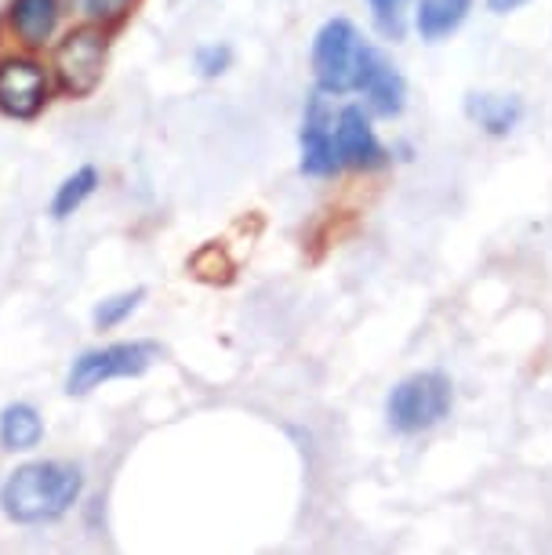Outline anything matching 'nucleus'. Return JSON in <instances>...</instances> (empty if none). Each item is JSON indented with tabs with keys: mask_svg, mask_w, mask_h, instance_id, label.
<instances>
[{
	"mask_svg": "<svg viewBox=\"0 0 552 555\" xmlns=\"http://www.w3.org/2000/svg\"><path fill=\"white\" fill-rule=\"evenodd\" d=\"M134 4H139V0H80V15L95 26L117 29L131 18Z\"/></svg>",
	"mask_w": 552,
	"mask_h": 555,
	"instance_id": "16",
	"label": "nucleus"
},
{
	"mask_svg": "<svg viewBox=\"0 0 552 555\" xmlns=\"http://www.w3.org/2000/svg\"><path fill=\"white\" fill-rule=\"evenodd\" d=\"M55 102V77L37 51H0V117L34 124Z\"/></svg>",
	"mask_w": 552,
	"mask_h": 555,
	"instance_id": "5",
	"label": "nucleus"
},
{
	"mask_svg": "<svg viewBox=\"0 0 552 555\" xmlns=\"http://www.w3.org/2000/svg\"><path fill=\"white\" fill-rule=\"evenodd\" d=\"M85 498V468L62 457H34L15 465L0 483V512L18 527H44Z\"/></svg>",
	"mask_w": 552,
	"mask_h": 555,
	"instance_id": "1",
	"label": "nucleus"
},
{
	"mask_svg": "<svg viewBox=\"0 0 552 555\" xmlns=\"http://www.w3.org/2000/svg\"><path fill=\"white\" fill-rule=\"evenodd\" d=\"M44 443V414L34 403L15 400L0 406V450L8 454H34Z\"/></svg>",
	"mask_w": 552,
	"mask_h": 555,
	"instance_id": "11",
	"label": "nucleus"
},
{
	"mask_svg": "<svg viewBox=\"0 0 552 555\" xmlns=\"http://www.w3.org/2000/svg\"><path fill=\"white\" fill-rule=\"evenodd\" d=\"M99 185H102V171L95 164H85V167H77V171H69L55 185V193H51L48 215L55 218V222H66V218L77 215L80 207L99 193Z\"/></svg>",
	"mask_w": 552,
	"mask_h": 555,
	"instance_id": "14",
	"label": "nucleus"
},
{
	"mask_svg": "<svg viewBox=\"0 0 552 555\" xmlns=\"http://www.w3.org/2000/svg\"><path fill=\"white\" fill-rule=\"evenodd\" d=\"M161 345L150 338H131V341H106L95 349H85L73 356L66 371V396H91L95 389L110 382H128L142 378L150 366L161 360Z\"/></svg>",
	"mask_w": 552,
	"mask_h": 555,
	"instance_id": "3",
	"label": "nucleus"
},
{
	"mask_svg": "<svg viewBox=\"0 0 552 555\" xmlns=\"http://www.w3.org/2000/svg\"><path fill=\"white\" fill-rule=\"evenodd\" d=\"M110 34L113 29L95 23H77L51 44V77H55V95L69 102H85L102 88L110 66Z\"/></svg>",
	"mask_w": 552,
	"mask_h": 555,
	"instance_id": "2",
	"label": "nucleus"
},
{
	"mask_svg": "<svg viewBox=\"0 0 552 555\" xmlns=\"http://www.w3.org/2000/svg\"><path fill=\"white\" fill-rule=\"evenodd\" d=\"M368 4H371L374 23L382 26V34L400 37V18H403V4H408V0H368Z\"/></svg>",
	"mask_w": 552,
	"mask_h": 555,
	"instance_id": "18",
	"label": "nucleus"
},
{
	"mask_svg": "<svg viewBox=\"0 0 552 555\" xmlns=\"http://www.w3.org/2000/svg\"><path fill=\"white\" fill-rule=\"evenodd\" d=\"M527 0H487V8H491L495 15H509V12H516V8H524Z\"/></svg>",
	"mask_w": 552,
	"mask_h": 555,
	"instance_id": "19",
	"label": "nucleus"
},
{
	"mask_svg": "<svg viewBox=\"0 0 552 555\" xmlns=\"http://www.w3.org/2000/svg\"><path fill=\"white\" fill-rule=\"evenodd\" d=\"M142 301H145V287H131V291H117V295H106L95 309H91V327H95V331L124 327V323L139 312Z\"/></svg>",
	"mask_w": 552,
	"mask_h": 555,
	"instance_id": "15",
	"label": "nucleus"
},
{
	"mask_svg": "<svg viewBox=\"0 0 552 555\" xmlns=\"http://www.w3.org/2000/svg\"><path fill=\"white\" fill-rule=\"evenodd\" d=\"M335 153L342 171H378L389 164V150L374 134V117L363 102H338Z\"/></svg>",
	"mask_w": 552,
	"mask_h": 555,
	"instance_id": "8",
	"label": "nucleus"
},
{
	"mask_svg": "<svg viewBox=\"0 0 552 555\" xmlns=\"http://www.w3.org/2000/svg\"><path fill=\"white\" fill-rule=\"evenodd\" d=\"M465 117L491 139H505L524 120V102L516 95H465Z\"/></svg>",
	"mask_w": 552,
	"mask_h": 555,
	"instance_id": "12",
	"label": "nucleus"
},
{
	"mask_svg": "<svg viewBox=\"0 0 552 555\" xmlns=\"http://www.w3.org/2000/svg\"><path fill=\"white\" fill-rule=\"evenodd\" d=\"M233 66V48L229 44H201L193 51V69L201 73L204 80H215Z\"/></svg>",
	"mask_w": 552,
	"mask_h": 555,
	"instance_id": "17",
	"label": "nucleus"
},
{
	"mask_svg": "<svg viewBox=\"0 0 552 555\" xmlns=\"http://www.w3.org/2000/svg\"><path fill=\"white\" fill-rule=\"evenodd\" d=\"M335 113H338V99L312 88L306 113H301V131H298V150H301L298 171L301 175L331 178L342 171L338 153H335Z\"/></svg>",
	"mask_w": 552,
	"mask_h": 555,
	"instance_id": "7",
	"label": "nucleus"
},
{
	"mask_svg": "<svg viewBox=\"0 0 552 555\" xmlns=\"http://www.w3.org/2000/svg\"><path fill=\"white\" fill-rule=\"evenodd\" d=\"M0 34L12 48L48 51L62 34V0H8L0 15Z\"/></svg>",
	"mask_w": 552,
	"mask_h": 555,
	"instance_id": "9",
	"label": "nucleus"
},
{
	"mask_svg": "<svg viewBox=\"0 0 552 555\" xmlns=\"http://www.w3.org/2000/svg\"><path fill=\"white\" fill-rule=\"evenodd\" d=\"M468 12H473V0H414V29L422 40L436 44V40L451 37Z\"/></svg>",
	"mask_w": 552,
	"mask_h": 555,
	"instance_id": "13",
	"label": "nucleus"
},
{
	"mask_svg": "<svg viewBox=\"0 0 552 555\" xmlns=\"http://www.w3.org/2000/svg\"><path fill=\"white\" fill-rule=\"evenodd\" d=\"M363 51H368V40L360 37V29L349 18H328L317 29V37H312V55H309L317 91L335 99L357 95Z\"/></svg>",
	"mask_w": 552,
	"mask_h": 555,
	"instance_id": "6",
	"label": "nucleus"
},
{
	"mask_svg": "<svg viewBox=\"0 0 552 555\" xmlns=\"http://www.w3.org/2000/svg\"><path fill=\"white\" fill-rule=\"evenodd\" d=\"M357 95H363V106L371 109V117H400L403 102H408V80L400 77V69L374 44H368V51H363Z\"/></svg>",
	"mask_w": 552,
	"mask_h": 555,
	"instance_id": "10",
	"label": "nucleus"
},
{
	"mask_svg": "<svg viewBox=\"0 0 552 555\" xmlns=\"http://www.w3.org/2000/svg\"><path fill=\"white\" fill-rule=\"evenodd\" d=\"M454 406V385L444 371H419L393 385L385 400L389 428L400 436H422L429 428L444 425Z\"/></svg>",
	"mask_w": 552,
	"mask_h": 555,
	"instance_id": "4",
	"label": "nucleus"
}]
</instances>
